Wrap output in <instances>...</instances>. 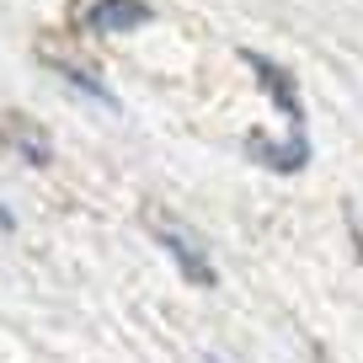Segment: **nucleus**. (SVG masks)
I'll return each instance as SVG.
<instances>
[{"label": "nucleus", "instance_id": "obj_1", "mask_svg": "<svg viewBox=\"0 0 363 363\" xmlns=\"http://www.w3.org/2000/svg\"><path fill=\"white\" fill-rule=\"evenodd\" d=\"M240 59H246V69L262 80V91H267L272 102L284 107V118L294 128H305V107H299V91H294V75H289L284 65H272L267 54H257V48H240Z\"/></svg>", "mask_w": 363, "mask_h": 363}, {"label": "nucleus", "instance_id": "obj_3", "mask_svg": "<svg viewBox=\"0 0 363 363\" xmlns=\"http://www.w3.org/2000/svg\"><path fill=\"white\" fill-rule=\"evenodd\" d=\"M150 22V6L145 0H91V11H86V27L91 33H134V27Z\"/></svg>", "mask_w": 363, "mask_h": 363}, {"label": "nucleus", "instance_id": "obj_7", "mask_svg": "<svg viewBox=\"0 0 363 363\" xmlns=\"http://www.w3.org/2000/svg\"><path fill=\"white\" fill-rule=\"evenodd\" d=\"M310 363H337V358H331V352H326V347L315 342V347H310Z\"/></svg>", "mask_w": 363, "mask_h": 363}, {"label": "nucleus", "instance_id": "obj_6", "mask_svg": "<svg viewBox=\"0 0 363 363\" xmlns=\"http://www.w3.org/2000/svg\"><path fill=\"white\" fill-rule=\"evenodd\" d=\"M43 59H48V65H54L59 75H65L69 86L80 91V96H86V102H102V107H118V102H113V91H107V86H102V80H96V75H86V69H80V65H69V59H54V54H43Z\"/></svg>", "mask_w": 363, "mask_h": 363}, {"label": "nucleus", "instance_id": "obj_2", "mask_svg": "<svg viewBox=\"0 0 363 363\" xmlns=\"http://www.w3.org/2000/svg\"><path fill=\"white\" fill-rule=\"evenodd\" d=\"M0 139H6L27 166H48V160H54V145H48L43 123L27 118V113H6V118H0Z\"/></svg>", "mask_w": 363, "mask_h": 363}, {"label": "nucleus", "instance_id": "obj_5", "mask_svg": "<svg viewBox=\"0 0 363 363\" xmlns=\"http://www.w3.org/2000/svg\"><path fill=\"white\" fill-rule=\"evenodd\" d=\"M160 240H166V251H171V257L182 262V272H187L193 284H203V289L214 284V267L203 262V251H198V246H187V240L177 235V230H160Z\"/></svg>", "mask_w": 363, "mask_h": 363}, {"label": "nucleus", "instance_id": "obj_4", "mask_svg": "<svg viewBox=\"0 0 363 363\" xmlns=\"http://www.w3.org/2000/svg\"><path fill=\"white\" fill-rule=\"evenodd\" d=\"M251 155L262 160V166H272L278 177H289V171H305V160H310V145H305V134H289V145H267L262 134H251Z\"/></svg>", "mask_w": 363, "mask_h": 363}]
</instances>
